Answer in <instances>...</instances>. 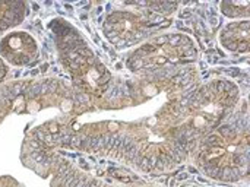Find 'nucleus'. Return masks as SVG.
Listing matches in <instances>:
<instances>
[{
	"instance_id": "obj_3",
	"label": "nucleus",
	"mask_w": 250,
	"mask_h": 187,
	"mask_svg": "<svg viewBox=\"0 0 250 187\" xmlns=\"http://www.w3.org/2000/svg\"><path fill=\"white\" fill-rule=\"evenodd\" d=\"M6 73H7V66L4 64L3 59H0V82H1L3 79H4Z\"/></svg>"
},
{
	"instance_id": "obj_1",
	"label": "nucleus",
	"mask_w": 250,
	"mask_h": 187,
	"mask_svg": "<svg viewBox=\"0 0 250 187\" xmlns=\"http://www.w3.org/2000/svg\"><path fill=\"white\" fill-rule=\"evenodd\" d=\"M38 54L37 41L28 32H12L0 41V56L13 66H25Z\"/></svg>"
},
{
	"instance_id": "obj_2",
	"label": "nucleus",
	"mask_w": 250,
	"mask_h": 187,
	"mask_svg": "<svg viewBox=\"0 0 250 187\" xmlns=\"http://www.w3.org/2000/svg\"><path fill=\"white\" fill-rule=\"evenodd\" d=\"M26 12L28 7L23 1H0V32L19 25Z\"/></svg>"
}]
</instances>
